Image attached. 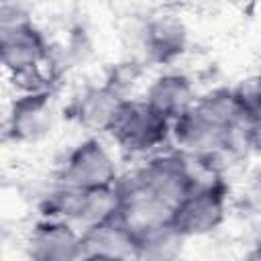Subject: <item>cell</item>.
I'll list each match as a JSON object with an SVG mask.
<instances>
[{
	"instance_id": "15",
	"label": "cell",
	"mask_w": 261,
	"mask_h": 261,
	"mask_svg": "<svg viewBox=\"0 0 261 261\" xmlns=\"http://www.w3.org/2000/svg\"><path fill=\"white\" fill-rule=\"evenodd\" d=\"M186 241L173 224L161 226L139 237L135 261H179Z\"/></svg>"
},
{
	"instance_id": "6",
	"label": "cell",
	"mask_w": 261,
	"mask_h": 261,
	"mask_svg": "<svg viewBox=\"0 0 261 261\" xmlns=\"http://www.w3.org/2000/svg\"><path fill=\"white\" fill-rule=\"evenodd\" d=\"M137 45L143 63H173L188 49V27L175 14L149 16L139 24Z\"/></svg>"
},
{
	"instance_id": "12",
	"label": "cell",
	"mask_w": 261,
	"mask_h": 261,
	"mask_svg": "<svg viewBox=\"0 0 261 261\" xmlns=\"http://www.w3.org/2000/svg\"><path fill=\"white\" fill-rule=\"evenodd\" d=\"M126 98L112 90L106 82L84 88L71 102L73 120L90 133H110L114 118Z\"/></svg>"
},
{
	"instance_id": "1",
	"label": "cell",
	"mask_w": 261,
	"mask_h": 261,
	"mask_svg": "<svg viewBox=\"0 0 261 261\" xmlns=\"http://www.w3.org/2000/svg\"><path fill=\"white\" fill-rule=\"evenodd\" d=\"M0 51L2 65L14 82L22 84V90L29 86L27 82H33V92L49 90L51 73L45 71H49L51 45L33 20L0 29Z\"/></svg>"
},
{
	"instance_id": "7",
	"label": "cell",
	"mask_w": 261,
	"mask_h": 261,
	"mask_svg": "<svg viewBox=\"0 0 261 261\" xmlns=\"http://www.w3.org/2000/svg\"><path fill=\"white\" fill-rule=\"evenodd\" d=\"M226 218V188L192 190L173 210L171 224L186 237H206Z\"/></svg>"
},
{
	"instance_id": "9",
	"label": "cell",
	"mask_w": 261,
	"mask_h": 261,
	"mask_svg": "<svg viewBox=\"0 0 261 261\" xmlns=\"http://www.w3.org/2000/svg\"><path fill=\"white\" fill-rule=\"evenodd\" d=\"M116 190L120 196L118 216L137 237L171 224L173 208L141 190L128 175H120Z\"/></svg>"
},
{
	"instance_id": "13",
	"label": "cell",
	"mask_w": 261,
	"mask_h": 261,
	"mask_svg": "<svg viewBox=\"0 0 261 261\" xmlns=\"http://www.w3.org/2000/svg\"><path fill=\"white\" fill-rule=\"evenodd\" d=\"M82 237H84L86 253H102V255L135 261L139 237L120 220V216L82 232Z\"/></svg>"
},
{
	"instance_id": "20",
	"label": "cell",
	"mask_w": 261,
	"mask_h": 261,
	"mask_svg": "<svg viewBox=\"0 0 261 261\" xmlns=\"http://www.w3.org/2000/svg\"><path fill=\"white\" fill-rule=\"evenodd\" d=\"M253 249L261 251V218H259V222L253 228Z\"/></svg>"
},
{
	"instance_id": "11",
	"label": "cell",
	"mask_w": 261,
	"mask_h": 261,
	"mask_svg": "<svg viewBox=\"0 0 261 261\" xmlns=\"http://www.w3.org/2000/svg\"><path fill=\"white\" fill-rule=\"evenodd\" d=\"M143 100L165 120L175 122L184 114H188L198 100L196 88L186 73L165 71L153 77L147 86Z\"/></svg>"
},
{
	"instance_id": "16",
	"label": "cell",
	"mask_w": 261,
	"mask_h": 261,
	"mask_svg": "<svg viewBox=\"0 0 261 261\" xmlns=\"http://www.w3.org/2000/svg\"><path fill=\"white\" fill-rule=\"evenodd\" d=\"M141 71H143V61L137 59V57H130V59H124L116 65H112L108 69V75H106V84L116 90L120 96L128 98V90L133 86H137L139 77H141Z\"/></svg>"
},
{
	"instance_id": "17",
	"label": "cell",
	"mask_w": 261,
	"mask_h": 261,
	"mask_svg": "<svg viewBox=\"0 0 261 261\" xmlns=\"http://www.w3.org/2000/svg\"><path fill=\"white\" fill-rule=\"evenodd\" d=\"M261 149V102L243 106V116L234 130V143Z\"/></svg>"
},
{
	"instance_id": "5",
	"label": "cell",
	"mask_w": 261,
	"mask_h": 261,
	"mask_svg": "<svg viewBox=\"0 0 261 261\" xmlns=\"http://www.w3.org/2000/svg\"><path fill=\"white\" fill-rule=\"evenodd\" d=\"M171 143L175 151L192 157H212L222 161V157L237 147L234 135L218 128L206 120L196 108L171 122Z\"/></svg>"
},
{
	"instance_id": "8",
	"label": "cell",
	"mask_w": 261,
	"mask_h": 261,
	"mask_svg": "<svg viewBox=\"0 0 261 261\" xmlns=\"http://www.w3.org/2000/svg\"><path fill=\"white\" fill-rule=\"evenodd\" d=\"M29 261H82L86 257L82 232L63 220L43 218L27 243Z\"/></svg>"
},
{
	"instance_id": "3",
	"label": "cell",
	"mask_w": 261,
	"mask_h": 261,
	"mask_svg": "<svg viewBox=\"0 0 261 261\" xmlns=\"http://www.w3.org/2000/svg\"><path fill=\"white\" fill-rule=\"evenodd\" d=\"M120 181L114 157L100 139H86L75 145L61 163L57 184L73 190H110Z\"/></svg>"
},
{
	"instance_id": "10",
	"label": "cell",
	"mask_w": 261,
	"mask_h": 261,
	"mask_svg": "<svg viewBox=\"0 0 261 261\" xmlns=\"http://www.w3.org/2000/svg\"><path fill=\"white\" fill-rule=\"evenodd\" d=\"M53 114L51 90L22 92L10 106L6 133L18 143L41 141L53 128Z\"/></svg>"
},
{
	"instance_id": "18",
	"label": "cell",
	"mask_w": 261,
	"mask_h": 261,
	"mask_svg": "<svg viewBox=\"0 0 261 261\" xmlns=\"http://www.w3.org/2000/svg\"><path fill=\"white\" fill-rule=\"evenodd\" d=\"M245 198H247L249 206L255 208L261 214V167L251 175L249 186H247V192H245Z\"/></svg>"
},
{
	"instance_id": "4",
	"label": "cell",
	"mask_w": 261,
	"mask_h": 261,
	"mask_svg": "<svg viewBox=\"0 0 261 261\" xmlns=\"http://www.w3.org/2000/svg\"><path fill=\"white\" fill-rule=\"evenodd\" d=\"M128 177L141 190L165 202L173 210L192 192V179L186 167V159L177 151L147 157V161L133 173H128Z\"/></svg>"
},
{
	"instance_id": "14",
	"label": "cell",
	"mask_w": 261,
	"mask_h": 261,
	"mask_svg": "<svg viewBox=\"0 0 261 261\" xmlns=\"http://www.w3.org/2000/svg\"><path fill=\"white\" fill-rule=\"evenodd\" d=\"M206 120L216 124L218 128L232 133L239 126V120L243 116V104L239 96L234 94V88H214L206 94L198 96L194 106Z\"/></svg>"
},
{
	"instance_id": "19",
	"label": "cell",
	"mask_w": 261,
	"mask_h": 261,
	"mask_svg": "<svg viewBox=\"0 0 261 261\" xmlns=\"http://www.w3.org/2000/svg\"><path fill=\"white\" fill-rule=\"evenodd\" d=\"M82 261H126L122 257H112V255H102V253H86Z\"/></svg>"
},
{
	"instance_id": "21",
	"label": "cell",
	"mask_w": 261,
	"mask_h": 261,
	"mask_svg": "<svg viewBox=\"0 0 261 261\" xmlns=\"http://www.w3.org/2000/svg\"><path fill=\"white\" fill-rule=\"evenodd\" d=\"M245 261H261V251H257V249H251Z\"/></svg>"
},
{
	"instance_id": "2",
	"label": "cell",
	"mask_w": 261,
	"mask_h": 261,
	"mask_svg": "<svg viewBox=\"0 0 261 261\" xmlns=\"http://www.w3.org/2000/svg\"><path fill=\"white\" fill-rule=\"evenodd\" d=\"M108 135L122 151L153 157L163 145L171 143V122L159 116L143 98H126Z\"/></svg>"
}]
</instances>
